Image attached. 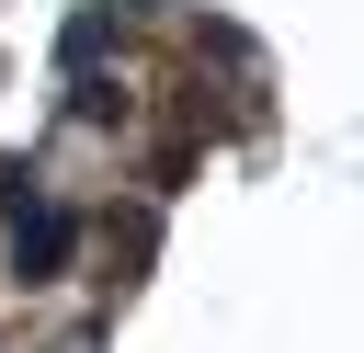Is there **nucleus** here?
I'll use <instances>...</instances> for the list:
<instances>
[{
  "mask_svg": "<svg viewBox=\"0 0 364 353\" xmlns=\"http://www.w3.org/2000/svg\"><path fill=\"white\" fill-rule=\"evenodd\" d=\"M68 262H80V216H68V205H46V194H34V205H11V285H57Z\"/></svg>",
  "mask_w": 364,
  "mask_h": 353,
  "instance_id": "obj_1",
  "label": "nucleus"
},
{
  "mask_svg": "<svg viewBox=\"0 0 364 353\" xmlns=\"http://www.w3.org/2000/svg\"><path fill=\"white\" fill-rule=\"evenodd\" d=\"M102 34H114V11H102V0H91V11H80V23H68V68H91V46H102Z\"/></svg>",
  "mask_w": 364,
  "mask_h": 353,
  "instance_id": "obj_2",
  "label": "nucleus"
},
{
  "mask_svg": "<svg viewBox=\"0 0 364 353\" xmlns=\"http://www.w3.org/2000/svg\"><path fill=\"white\" fill-rule=\"evenodd\" d=\"M11 205H34V171H23V159H0V216H11Z\"/></svg>",
  "mask_w": 364,
  "mask_h": 353,
  "instance_id": "obj_3",
  "label": "nucleus"
}]
</instances>
